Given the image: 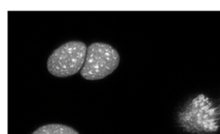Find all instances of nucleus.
I'll list each match as a JSON object with an SVG mask.
<instances>
[{
	"instance_id": "obj_1",
	"label": "nucleus",
	"mask_w": 220,
	"mask_h": 134,
	"mask_svg": "<svg viewBox=\"0 0 220 134\" xmlns=\"http://www.w3.org/2000/svg\"><path fill=\"white\" fill-rule=\"evenodd\" d=\"M88 46L81 41H69L60 45L47 60V69L55 77L66 78L81 71Z\"/></svg>"
},
{
	"instance_id": "obj_2",
	"label": "nucleus",
	"mask_w": 220,
	"mask_h": 134,
	"mask_svg": "<svg viewBox=\"0 0 220 134\" xmlns=\"http://www.w3.org/2000/svg\"><path fill=\"white\" fill-rule=\"evenodd\" d=\"M120 61L119 52L105 43H93L87 48L81 76L88 81L102 80L114 72Z\"/></svg>"
},
{
	"instance_id": "obj_3",
	"label": "nucleus",
	"mask_w": 220,
	"mask_h": 134,
	"mask_svg": "<svg viewBox=\"0 0 220 134\" xmlns=\"http://www.w3.org/2000/svg\"><path fill=\"white\" fill-rule=\"evenodd\" d=\"M31 134H80L76 129L62 124H47L38 128Z\"/></svg>"
}]
</instances>
